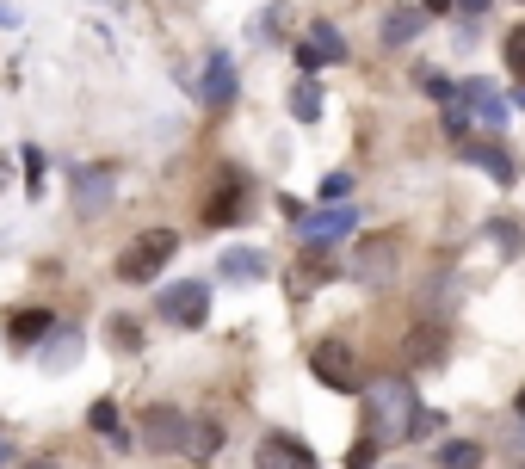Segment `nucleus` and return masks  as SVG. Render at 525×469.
<instances>
[{
	"mask_svg": "<svg viewBox=\"0 0 525 469\" xmlns=\"http://www.w3.org/2000/svg\"><path fill=\"white\" fill-rule=\"evenodd\" d=\"M396 260H402L396 229H377V235H359V241H353V254H346V272H353L365 291H383V284H396Z\"/></svg>",
	"mask_w": 525,
	"mask_h": 469,
	"instance_id": "7ed1b4c3",
	"label": "nucleus"
},
{
	"mask_svg": "<svg viewBox=\"0 0 525 469\" xmlns=\"http://www.w3.org/2000/svg\"><path fill=\"white\" fill-rule=\"evenodd\" d=\"M439 358H445V328H439V321L408 328V340H402V371H427V365H439Z\"/></svg>",
	"mask_w": 525,
	"mask_h": 469,
	"instance_id": "9d476101",
	"label": "nucleus"
},
{
	"mask_svg": "<svg viewBox=\"0 0 525 469\" xmlns=\"http://www.w3.org/2000/svg\"><path fill=\"white\" fill-rule=\"evenodd\" d=\"M50 328H56L50 309H19V315H13V346H19V352H25V346H44Z\"/></svg>",
	"mask_w": 525,
	"mask_h": 469,
	"instance_id": "2eb2a0df",
	"label": "nucleus"
},
{
	"mask_svg": "<svg viewBox=\"0 0 525 469\" xmlns=\"http://www.w3.org/2000/svg\"><path fill=\"white\" fill-rule=\"evenodd\" d=\"M414 408H420V402H414V389H408V383H396V377L371 383V389H365V439H371V445L402 439Z\"/></svg>",
	"mask_w": 525,
	"mask_h": 469,
	"instance_id": "f03ea898",
	"label": "nucleus"
},
{
	"mask_svg": "<svg viewBox=\"0 0 525 469\" xmlns=\"http://www.w3.org/2000/svg\"><path fill=\"white\" fill-rule=\"evenodd\" d=\"M451 7H458V0H427V13H451Z\"/></svg>",
	"mask_w": 525,
	"mask_h": 469,
	"instance_id": "2f4dec72",
	"label": "nucleus"
},
{
	"mask_svg": "<svg viewBox=\"0 0 525 469\" xmlns=\"http://www.w3.org/2000/svg\"><path fill=\"white\" fill-rule=\"evenodd\" d=\"M19 469H62V463H50V457H31V463H19Z\"/></svg>",
	"mask_w": 525,
	"mask_h": 469,
	"instance_id": "7c9ffc66",
	"label": "nucleus"
},
{
	"mask_svg": "<svg viewBox=\"0 0 525 469\" xmlns=\"http://www.w3.org/2000/svg\"><path fill=\"white\" fill-rule=\"evenodd\" d=\"M75 352H81V340H62V346H50V365H68Z\"/></svg>",
	"mask_w": 525,
	"mask_h": 469,
	"instance_id": "c85d7f7f",
	"label": "nucleus"
},
{
	"mask_svg": "<svg viewBox=\"0 0 525 469\" xmlns=\"http://www.w3.org/2000/svg\"><path fill=\"white\" fill-rule=\"evenodd\" d=\"M217 445H223V426H217V420H204V426H192V445H186V451L210 457V451H217Z\"/></svg>",
	"mask_w": 525,
	"mask_h": 469,
	"instance_id": "b1692460",
	"label": "nucleus"
},
{
	"mask_svg": "<svg viewBox=\"0 0 525 469\" xmlns=\"http://www.w3.org/2000/svg\"><path fill=\"white\" fill-rule=\"evenodd\" d=\"M112 346L118 352H136V346H143V328H136L130 315H112Z\"/></svg>",
	"mask_w": 525,
	"mask_h": 469,
	"instance_id": "5701e85b",
	"label": "nucleus"
},
{
	"mask_svg": "<svg viewBox=\"0 0 525 469\" xmlns=\"http://www.w3.org/2000/svg\"><path fill=\"white\" fill-rule=\"evenodd\" d=\"M346 192H353V179H346V173H328V179H322V198H328V204H346Z\"/></svg>",
	"mask_w": 525,
	"mask_h": 469,
	"instance_id": "bb28decb",
	"label": "nucleus"
},
{
	"mask_svg": "<svg viewBox=\"0 0 525 469\" xmlns=\"http://www.w3.org/2000/svg\"><path fill=\"white\" fill-rule=\"evenodd\" d=\"M291 216H297V229H303L309 247H328V241H340V235H353V204H328V210H315V216L291 210Z\"/></svg>",
	"mask_w": 525,
	"mask_h": 469,
	"instance_id": "1a4fd4ad",
	"label": "nucleus"
},
{
	"mask_svg": "<svg viewBox=\"0 0 525 469\" xmlns=\"http://www.w3.org/2000/svg\"><path fill=\"white\" fill-rule=\"evenodd\" d=\"M439 463H445V469H482V445H470V439H445V445H439Z\"/></svg>",
	"mask_w": 525,
	"mask_h": 469,
	"instance_id": "aec40b11",
	"label": "nucleus"
},
{
	"mask_svg": "<svg viewBox=\"0 0 525 469\" xmlns=\"http://www.w3.org/2000/svg\"><path fill=\"white\" fill-rule=\"evenodd\" d=\"M458 7H464V13H488V7H495V0H458Z\"/></svg>",
	"mask_w": 525,
	"mask_h": 469,
	"instance_id": "c756f323",
	"label": "nucleus"
},
{
	"mask_svg": "<svg viewBox=\"0 0 525 469\" xmlns=\"http://www.w3.org/2000/svg\"><path fill=\"white\" fill-rule=\"evenodd\" d=\"M7 457H13V445H7V439H0V463H7Z\"/></svg>",
	"mask_w": 525,
	"mask_h": 469,
	"instance_id": "473e14b6",
	"label": "nucleus"
},
{
	"mask_svg": "<svg viewBox=\"0 0 525 469\" xmlns=\"http://www.w3.org/2000/svg\"><path fill=\"white\" fill-rule=\"evenodd\" d=\"M464 155H470L476 167H488L495 179H513V173H519V167H513V155H507V149H495V142H464Z\"/></svg>",
	"mask_w": 525,
	"mask_h": 469,
	"instance_id": "a211bd4d",
	"label": "nucleus"
},
{
	"mask_svg": "<svg viewBox=\"0 0 525 469\" xmlns=\"http://www.w3.org/2000/svg\"><path fill=\"white\" fill-rule=\"evenodd\" d=\"M143 445H149V451H161V457L186 451V445H192V420H186L180 408H167V402L143 408Z\"/></svg>",
	"mask_w": 525,
	"mask_h": 469,
	"instance_id": "39448f33",
	"label": "nucleus"
},
{
	"mask_svg": "<svg viewBox=\"0 0 525 469\" xmlns=\"http://www.w3.org/2000/svg\"><path fill=\"white\" fill-rule=\"evenodd\" d=\"M87 426H93V432H105V445L130 451V432H124V420H118V402H93V408H87Z\"/></svg>",
	"mask_w": 525,
	"mask_h": 469,
	"instance_id": "dca6fc26",
	"label": "nucleus"
},
{
	"mask_svg": "<svg viewBox=\"0 0 525 469\" xmlns=\"http://www.w3.org/2000/svg\"><path fill=\"white\" fill-rule=\"evenodd\" d=\"M507 124V99L488 87V81H464L445 93V130L458 142H476V136H501Z\"/></svg>",
	"mask_w": 525,
	"mask_h": 469,
	"instance_id": "f257e3e1",
	"label": "nucleus"
},
{
	"mask_svg": "<svg viewBox=\"0 0 525 469\" xmlns=\"http://www.w3.org/2000/svg\"><path fill=\"white\" fill-rule=\"evenodd\" d=\"M414 31H420V13H414V7H402V13L383 19V44L396 50V44H408V38H414Z\"/></svg>",
	"mask_w": 525,
	"mask_h": 469,
	"instance_id": "412c9836",
	"label": "nucleus"
},
{
	"mask_svg": "<svg viewBox=\"0 0 525 469\" xmlns=\"http://www.w3.org/2000/svg\"><path fill=\"white\" fill-rule=\"evenodd\" d=\"M173 247H180V235L173 229H143L124 254H118V278L124 284H149V278H161V266L173 260Z\"/></svg>",
	"mask_w": 525,
	"mask_h": 469,
	"instance_id": "20e7f679",
	"label": "nucleus"
},
{
	"mask_svg": "<svg viewBox=\"0 0 525 469\" xmlns=\"http://www.w3.org/2000/svg\"><path fill=\"white\" fill-rule=\"evenodd\" d=\"M161 315L180 321V328H198V321L210 315V284L186 278V284H173V291H161Z\"/></svg>",
	"mask_w": 525,
	"mask_h": 469,
	"instance_id": "0eeeda50",
	"label": "nucleus"
},
{
	"mask_svg": "<svg viewBox=\"0 0 525 469\" xmlns=\"http://www.w3.org/2000/svg\"><path fill=\"white\" fill-rule=\"evenodd\" d=\"M340 56H346V38H340L334 25H315L309 38L297 44V68H328V62H340Z\"/></svg>",
	"mask_w": 525,
	"mask_h": 469,
	"instance_id": "9b49d317",
	"label": "nucleus"
},
{
	"mask_svg": "<svg viewBox=\"0 0 525 469\" xmlns=\"http://www.w3.org/2000/svg\"><path fill=\"white\" fill-rule=\"evenodd\" d=\"M291 112H297L303 124H315V118H322V93H315V81H297V93H291Z\"/></svg>",
	"mask_w": 525,
	"mask_h": 469,
	"instance_id": "4be33fe9",
	"label": "nucleus"
},
{
	"mask_svg": "<svg viewBox=\"0 0 525 469\" xmlns=\"http://www.w3.org/2000/svg\"><path fill=\"white\" fill-rule=\"evenodd\" d=\"M223 278H266V254H254V247H229Z\"/></svg>",
	"mask_w": 525,
	"mask_h": 469,
	"instance_id": "6ab92c4d",
	"label": "nucleus"
},
{
	"mask_svg": "<svg viewBox=\"0 0 525 469\" xmlns=\"http://www.w3.org/2000/svg\"><path fill=\"white\" fill-rule=\"evenodd\" d=\"M105 204H112V167H87V173H75V210H81V216H99Z\"/></svg>",
	"mask_w": 525,
	"mask_h": 469,
	"instance_id": "f8f14e48",
	"label": "nucleus"
},
{
	"mask_svg": "<svg viewBox=\"0 0 525 469\" xmlns=\"http://www.w3.org/2000/svg\"><path fill=\"white\" fill-rule=\"evenodd\" d=\"M507 68L525 81V25H519V31H507Z\"/></svg>",
	"mask_w": 525,
	"mask_h": 469,
	"instance_id": "a878e982",
	"label": "nucleus"
},
{
	"mask_svg": "<svg viewBox=\"0 0 525 469\" xmlns=\"http://www.w3.org/2000/svg\"><path fill=\"white\" fill-rule=\"evenodd\" d=\"M254 463H260V469H322V463H315V451H309L303 439H291V432H266L260 451H254Z\"/></svg>",
	"mask_w": 525,
	"mask_h": 469,
	"instance_id": "6e6552de",
	"label": "nucleus"
},
{
	"mask_svg": "<svg viewBox=\"0 0 525 469\" xmlns=\"http://www.w3.org/2000/svg\"><path fill=\"white\" fill-rule=\"evenodd\" d=\"M346 463H353V469H371V463H377V445H371V439H359V445H353V457H346Z\"/></svg>",
	"mask_w": 525,
	"mask_h": 469,
	"instance_id": "cd10ccee",
	"label": "nucleus"
},
{
	"mask_svg": "<svg viewBox=\"0 0 525 469\" xmlns=\"http://www.w3.org/2000/svg\"><path fill=\"white\" fill-rule=\"evenodd\" d=\"M229 99H235V62L210 56L204 62V105H229Z\"/></svg>",
	"mask_w": 525,
	"mask_h": 469,
	"instance_id": "4468645a",
	"label": "nucleus"
},
{
	"mask_svg": "<svg viewBox=\"0 0 525 469\" xmlns=\"http://www.w3.org/2000/svg\"><path fill=\"white\" fill-rule=\"evenodd\" d=\"M519 105H525V87H519Z\"/></svg>",
	"mask_w": 525,
	"mask_h": 469,
	"instance_id": "72a5a7b5",
	"label": "nucleus"
},
{
	"mask_svg": "<svg viewBox=\"0 0 525 469\" xmlns=\"http://www.w3.org/2000/svg\"><path fill=\"white\" fill-rule=\"evenodd\" d=\"M241 204H248V186H241V173H223V179H217V192H210V204H204V223H235Z\"/></svg>",
	"mask_w": 525,
	"mask_h": 469,
	"instance_id": "ddd939ff",
	"label": "nucleus"
},
{
	"mask_svg": "<svg viewBox=\"0 0 525 469\" xmlns=\"http://www.w3.org/2000/svg\"><path fill=\"white\" fill-rule=\"evenodd\" d=\"M309 365H315V377H322L328 389H346V395L365 389V383H359V358H353V346H346V340H322V346L309 352Z\"/></svg>",
	"mask_w": 525,
	"mask_h": 469,
	"instance_id": "423d86ee",
	"label": "nucleus"
},
{
	"mask_svg": "<svg viewBox=\"0 0 525 469\" xmlns=\"http://www.w3.org/2000/svg\"><path fill=\"white\" fill-rule=\"evenodd\" d=\"M328 278H334L328 254H322V247H309L303 266H291V291H315V284H328Z\"/></svg>",
	"mask_w": 525,
	"mask_h": 469,
	"instance_id": "f3484780",
	"label": "nucleus"
},
{
	"mask_svg": "<svg viewBox=\"0 0 525 469\" xmlns=\"http://www.w3.org/2000/svg\"><path fill=\"white\" fill-rule=\"evenodd\" d=\"M433 432H439V414H433V408H414V414H408V432H402V439H433Z\"/></svg>",
	"mask_w": 525,
	"mask_h": 469,
	"instance_id": "393cba45",
	"label": "nucleus"
}]
</instances>
